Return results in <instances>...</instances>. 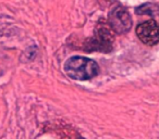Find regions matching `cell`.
<instances>
[{"mask_svg": "<svg viewBox=\"0 0 159 139\" xmlns=\"http://www.w3.org/2000/svg\"><path fill=\"white\" fill-rule=\"evenodd\" d=\"M64 71L70 78L75 80H89L99 73V66L94 60L86 57L74 55L64 63Z\"/></svg>", "mask_w": 159, "mask_h": 139, "instance_id": "1", "label": "cell"}, {"mask_svg": "<svg viewBox=\"0 0 159 139\" xmlns=\"http://www.w3.org/2000/svg\"><path fill=\"white\" fill-rule=\"evenodd\" d=\"M108 24L115 33L122 35L128 33L132 27V19L128 10L123 7H116L110 11Z\"/></svg>", "mask_w": 159, "mask_h": 139, "instance_id": "2", "label": "cell"}, {"mask_svg": "<svg viewBox=\"0 0 159 139\" xmlns=\"http://www.w3.org/2000/svg\"><path fill=\"white\" fill-rule=\"evenodd\" d=\"M89 42V50H99L102 52H109L112 49L113 45V35L111 31L105 25H98L97 29L95 32V35L93 38H91Z\"/></svg>", "mask_w": 159, "mask_h": 139, "instance_id": "3", "label": "cell"}, {"mask_svg": "<svg viewBox=\"0 0 159 139\" xmlns=\"http://www.w3.org/2000/svg\"><path fill=\"white\" fill-rule=\"evenodd\" d=\"M136 35L143 44L154 46L159 42V25L155 20H148L136 26Z\"/></svg>", "mask_w": 159, "mask_h": 139, "instance_id": "4", "label": "cell"}, {"mask_svg": "<svg viewBox=\"0 0 159 139\" xmlns=\"http://www.w3.org/2000/svg\"><path fill=\"white\" fill-rule=\"evenodd\" d=\"M136 13L139 15H149V16H159V6L155 3H145L136 9Z\"/></svg>", "mask_w": 159, "mask_h": 139, "instance_id": "5", "label": "cell"}]
</instances>
